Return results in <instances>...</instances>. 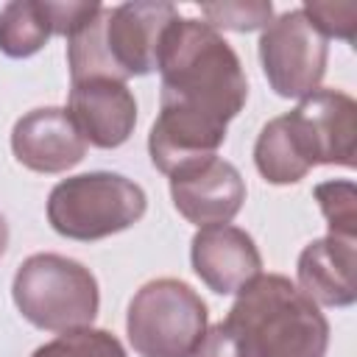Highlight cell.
I'll return each instance as SVG.
<instances>
[{
    "mask_svg": "<svg viewBox=\"0 0 357 357\" xmlns=\"http://www.w3.org/2000/svg\"><path fill=\"white\" fill-rule=\"evenodd\" d=\"M126 326L139 357H192L206 332V307L190 284L156 279L131 298Z\"/></svg>",
    "mask_w": 357,
    "mask_h": 357,
    "instance_id": "obj_6",
    "label": "cell"
},
{
    "mask_svg": "<svg viewBox=\"0 0 357 357\" xmlns=\"http://www.w3.org/2000/svg\"><path fill=\"white\" fill-rule=\"evenodd\" d=\"M33 357H126L120 340L103 329H70L61 337L39 346Z\"/></svg>",
    "mask_w": 357,
    "mask_h": 357,
    "instance_id": "obj_15",
    "label": "cell"
},
{
    "mask_svg": "<svg viewBox=\"0 0 357 357\" xmlns=\"http://www.w3.org/2000/svg\"><path fill=\"white\" fill-rule=\"evenodd\" d=\"M357 251L354 240L346 237H324L310 243L298 257V290L318 304L346 307L357 296L354 282Z\"/></svg>",
    "mask_w": 357,
    "mask_h": 357,
    "instance_id": "obj_13",
    "label": "cell"
},
{
    "mask_svg": "<svg viewBox=\"0 0 357 357\" xmlns=\"http://www.w3.org/2000/svg\"><path fill=\"white\" fill-rule=\"evenodd\" d=\"M254 357H324L329 324L318 304L290 279L257 273L237 296L229 318Z\"/></svg>",
    "mask_w": 357,
    "mask_h": 357,
    "instance_id": "obj_3",
    "label": "cell"
},
{
    "mask_svg": "<svg viewBox=\"0 0 357 357\" xmlns=\"http://www.w3.org/2000/svg\"><path fill=\"white\" fill-rule=\"evenodd\" d=\"M162 112L151 128L148 151L162 173H176L215 156L226 123L243 109L248 84L240 59L206 22L173 20L159 42Z\"/></svg>",
    "mask_w": 357,
    "mask_h": 357,
    "instance_id": "obj_1",
    "label": "cell"
},
{
    "mask_svg": "<svg viewBox=\"0 0 357 357\" xmlns=\"http://www.w3.org/2000/svg\"><path fill=\"white\" fill-rule=\"evenodd\" d=\"M6 243H8V226H6V218L0 215V257L6 251Z\"/></svg>",
    "mask_w": 357,
    "mask_h": 357,
    "instance_id": "obj_20",
    "label": "cell"
},
{
    "mask_svg": "<svg viewBox=\"0 0 357 357\" xmlns=\"http://www.w3.org/2000/svg\"><path fill=\"white\" fill-rule=\"evenodd\" d=\"M67 114L86 142L98 148H117L134 131L137 103L123 81L86 78L73 84Z\"/></svg>",
    "mask_w": 357,
    "mask_h": 357,
    "instance_id": "obj_10",
    "label": "cell"
},
{
    "mask_svg": "<svg viewBox=\"0 0 357 357\" xmlns=\"http://www.w3.org/2000/svg\"><path fill=\"white\" fill-rule=\"evenodd\" d=\"M307 20L326 36H340L346 42H354L357 33V3L340 0V3H307L301 8Z\"/></svg>",
    "mask_w": 357,
    "mask_h": 357,
    "instance_id": "obj_17",
    "label": "cell"
},
{
    "mask_svg": "<svg viewBox=\"0 0 357 357\" xmlns=\"http://www.w3.org/2000/svg\"><path fill=\"white\" fill-rule=\"evenodd\" d=\"M178 20L170 3H126L103 8L86 20L67 45L73 84L86 78L123 81L156 70L159 42Z\"/></svg>",
    "mask_w": 357,
    "mask_h": 357,
    "instance_id": "obj_2",
    "label": "cell"
},
{
    "mask_svg": "<svg viewBox=\"0 0 357 357\" xmlns=\"http://www.w3.org/2000/svg\"><path fill=\"white\" fill-rule=\"evenodd\" d=\"M145 215V192L117 173H84L53 187L50 226L70 240H100L134 226Z\"/></svg>",
    "mask_w": 357,
    "mask_h": 357,
    "instance_id": "obj_5",
    "label": "cell"
},
{
    "mask_svg": "<svg viewBox=\"0 0 357 357\" xmlns=\"http://www.w3.org/2000/svg\"><path fill=\"white\" fill-rule=\"evenodd\" d=\"M53 31L47 3H8L0 14V50L11 59H22L36 53Z\"/></svg>",
    "mask_w": 357,
    "mask_h": 357,
    "instance_id": "obj_14",
    "label": "cell"
},
{
    "mask_svg": "<svg viewBox=\"0 0 357 357\" xmlns=\"http://www.w3.org/2000/svg\"><path fill=\"white\" fill-rule=\"evenodd\" d=\"M282 120L307 170L312 165H354L357 106L349 95L335 89L310 92Z\"/></svg>",
    "mask_w": 357,
    "mask_h": 357,
    "instance_id": "obj_7",
    "label": "cell"
},
{
    "mask_svg": "<svg viewBox=\"0 0 357 357\" xmlns=\"http://www.w3.org/2000/svg\"><path fill=\"white\" fill-rule=\"evenodd\" d=\"M315 198L326 215L329 234L354 240L357 231V192L351 181H324L315 187Z\"/></svg>",
    "mask_w": 357,
    "mask_h": 357,
    "instance_id": "obj_16",
    "label": "cell"
},
{
    "mask_svg": "<svg viewBox=\"0 0 357 357\" xmlns=\"http://www.w3.org/2000/svg\"><path fill=\"white\" fill-rule=\"evenodd\" d=\"M192 268L215 293H237L259 273L262 259L243 229L218 223L192 237Z\"/></svg>",
    "mask_w": 357,
    "mask_h": 357,
    "instance_id": "obj_12",
    "label": "cell"
},
{
    "mask_svg": "<svg viewBox=\"0 0 357 357\" xmlns=\"http://www.w3.org/2000/svg\"><path fill=\"white\" fill-rule=\"evenodd\" d=\"M14 156L36 173H61L86 153V139L67 109H33L17 120L11 134Z\"/></svg>",
    "mask_w": 357,
    "mask_h": 357,
    "instance_id": "obj_11",
    "label": "cell"
},
{
    "mask_svg": "<svg viewBox=\"0 0 357 357\" xmlns=\"http://www.w3.org/2000/svg\"><path fill=\"white\" fill-rule=\"evenodd\" d=\"M170 195L176 209L195 226L229 223L243 201L245 184L234 165L206 156L176 173H170Z\"/></svg>",
    "mask_w": 357,
    "mask_h": 357,
    "instance_id": "obj_9",
    "label": "cell"
},
{
    "mask_svg": "<svg viewBox=\"0 0 357 357\" xmlns=\"http://www.w3.org/2000/svg\"><path fill=\"white\" fill-rule=\"evenodd\" d=\"M201 11L209 17L206 25L231 31H254L271 20V3H206Z\"/></svg>",
    "mask_w": 357,
    "mask_h": 357,
    "instance_id": "obj_18",
    "label": "cell"
},
{
    "mask_svg": "<svg viewBox=\"0 0 357 357\" xmlns=\"http://www.w3.org/2000/svg\"><path fill=\"white\" fill-rule=\"evenodd\" d=\"M259 59L271 86L282 98H307L324 78L326 39L304 11H287L265 28Z\"/></svg>",
    "mask_w": 357,
    "mask_h": 357,
    "instance_id": "obj_8",
    "label": "cell"
},
{
    "mask_svg": "<svg viewBox=\"0 0 357 357\" xmlns=\"http://www.w3.org/2000/svg\"><path fill=\"white\" fill-rule=\"evenodd\" d=\"M14 304L39 329L70 332L92 324L98 282L75 259L59 254L28 257L14 276Z\"/></svg>",
    "mask_w": 357,
    "mask_h": 357,
    "instance_id": "obj_4",
    "label": "cell"
},
{
    "mask_svg": "<svg viewBox=\"0 0 357 357\" xmlns=\"http://www.w3.org/2000/svg\"><path fill=\"white\" fill-rule=\"evenodd\" d=\"M192 357H254V351H251V346L243 340V335L234 326L220 321L209 332H204V337L195 346Z\"/></svg>",
    "mask_w": 357,
    "mask_h": 357,
    "instance_id": "obj_19",
    "label": "cell"
}]
</instances>
